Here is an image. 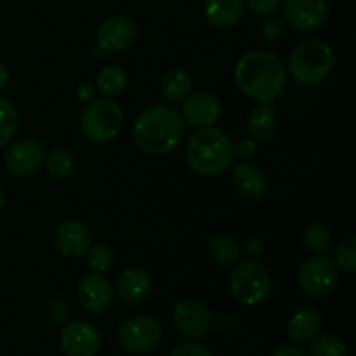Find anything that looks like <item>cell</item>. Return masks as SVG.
I'll return each mask as SVG.
<instances>
[{
  "mask_svg": "<svg viewBox=\"0 0 356 356\" xmlns=\"http://www.w3.org/2000/svg\"><path fill=\"white\" fill-rule=\"evenodd\" d=\"M235 83L240 92L257 104H271L287 87V66L280 56L264 49H252L235 65Z\"/></svg>",
  "mask_w": 356,
  "mask_h": 356,
  "instance_id": "cell-1",
  "label": "cell"
},
{
  "mask_svg": "<svg viewBox=\"0 0 356 356\" xmlns=\"http://www.w3.org/2000/svg\"><path fill=\"white\" fill-rule=\"evenodd\" d=\"M186 122L170 104H153L136 118L132 139L143 153L163 156L172 153L186 136Z\"/></svg>",
  "mask_w": 356,
  "mask_h": 356,
  "instance_id": "cell-2",
  "label": "cell"
},
{
  "mask_svg": "<svg viewBox=\"0 0 356 356\" xmlns=\"http://www.w3.org/2000/svg\"><path fill=\"white\" fill-rule=\"evenodd\" d=\"M184 159L191 170L202 176H219L235 163V143L218 127H202L190 136Z\"/></svg>",
  "mask_w": 356,
  "mask_h": 356,
  "instance_id": "cell-3",
  "label": "cell"
},
{
  "mask_svg": "<svg viewBox=\"0 0 356 356\" xmlns=\"http://www.w3.org/2000/svg\"><path fill=\"white\" fill-rule=\"evenodd\" d=\"M336 66L334 49L320 38L302 40L292 49L287 73L299 86H318L329 79Z\"/></svg>",
  "mask_w": 356,
  "mask_h": 356,
  "instance_id": "cell-4",
  "label": "cell"
},
{
  "mask_svg": "<svg viewBox=\"0 0 356 356\" xmlns=\"http://www.w3.org/2000/svg\"><path fill=\"white\" fill-rule=\"evenodd\" d=\"M229 291L240 305L252 308L270 299L273 280L259 261H238L229 275Z\"/></svg>",
  "mask_w": 356,
  "mask_h": 356,
  "instance_id": "cell-5",
  "label": "cell"
},
{
  "mask_svg": "<svg viewBox=\"0 0 356 356\" xmlns=\"http://www.w3.org/2000/svg\"><path fill=\"white\" fill-rule=\"evenodd\" d=\"M82 132L90 143L104 145L120 134L124 127V111L111 97H97L89 101L82 113Z\"/></svg>",
  "mask_w": 356,
  "mask_h": 356,
  "instance_id": "cell-6",
  "label": "cell"
},
{
  "mask_svg": "<svg viewBox=\"0 0 356 356\" xmlns=\"http://www.w3.org/2000/svg\"><path fill=\"white\" fill-rule=\"evenodd\" d=\"M118 344L129 355H148L162 343V323L152 315H134L118 329Z\"/></svg>",
  "mask_w": 356,
  "mask_h": 356,
  "instance_id": "cell-7",
  "label": "cell"
},
{
  "mask_svg": "<svg viewBox=\"0 0 356 356\" xmlns=\"http://www.w3.org/2000/svg\"><path fill=\"white\" fill-rule=\"evenodd\" d=\"M339 284V270L332 259L325 256L309 257L298 271V285L309 298H325L332 294Z\"/></svg>",
  "mask_w": 356,
  "mask_h": 356,
  "instance_id": "cell-8",
  "label": "cell"
},
{
  "mask_svg": "<svg viewBox=\"0 0 356 356\" xmlns=\"http://www.w3.org/2000/svg\"><path fill=\"white\" fill-rule=\"evenodd\" d=\"M45 148L33 138H21L10 143L3 153L6 170L14 177H30L44 167Z\"/></svg>",
  "mask_w": 356,
  "mask_h": 356,
  "instance_id": "cell-9",
  "label": "cell"
},
{
  "mask_svg": "<svg viewBox=\"0 0 356 356\" xmlns=\"http://www.w3.org/2000/svg\"><path fill=\"white\" fill-rule=\"evenodd\" d=\"M172 322L181 336L190 341L204 339L214 327L211 309L197 299H183L172 309Z\"/></svg>",
  "mask_w": 356,
  "mask_h": 356,
  "instance_id": "cell-10",
  "label": "cell"
},
{
  "mask_svg": "<svg viewBox=\"0 0 356 356\" xmlns=\"http://www.w3.org/2000/svg\"><path fill=\"white\" fill-rule=\"evenodd\" d=\"M59 346L66 356H96L103 346V337L94 323L73 320L63 327Z\"/></svg>",
  "mask_w": 356,
  "mask_h": 356,
  "instance_id": "cell-11",
  "label": "cell"
},
{
  "mask_svg": "<svg viewBox=\"0 0 356 356\" xmlns=\"http://www.w3.org/2000/svg\"><path fill=\"white\" fill-rule=\"evenodd\" d=\"M280 7L285 24L298 31H315L329 19L327 0H285Z\"/></svg>",
  "mask_w": 356,
  "mask_h": 356,
  "instance_id": "cell-12",
  "label": "cell"
},
{
  "mask_svg": "<svg viewBox=\"0 0 356 356\" xmlns=\"http://www.w3.org/2000/svg\"><path fill=\"white\" fill-rule=\"evenodd\" d=\"M138 38V26L127 16H110L96 30L97 52H122Z\"/></svg>",
  "mask_w": 356,
  "mask_h": 356,
  "instance_id": "cell-13",
  "label": "cell"
},
{
  "mask_svg": "<svg viewBox=\"0 0 356 356\" xmlns=\"http://www.w3.org/2000/svg\"><path fill=\"white\" fill-rule=\"evenodd\" d=\"M76 299L87 313L101 315V313L108 312L113 305V285L104 273L90 271L80 280L79 289H76Z\"/></svg>",
  "mask_w": 356,
  "mask_h": 356,
  "instance_id": "cell-14",
  "label": "cell"
},
{
  "mask_svg": "<svg viewBox=\"0 0 356 356\" xmlns=\"http://www.w3.org/2000/svg\"><path fill=\"white\" fill-rule=\"evenodd\" d=\"M221 101L212 92H195L188 94L183 99V115L186 125L191 127H212L221 118Z\"/></svg>",
  "mask_w": 356,
  "mask_h": 356,
  "instance_id": "cell-15",
  "label": "cell"
},
{
  "mask_svg": "<svg viewBox=\"0 0 356 356\" xmlns=\"http://www.w3.org/2000/svg\"><path fill=\"white\" fill-rule=\"evenodd\" d=\"M113 291L120 298V301L127 302V305H139L152 294L153 278L145 268H127L117 277Z\"/></svg>",
  "mask_w": 356,
  "mask_h": 356,
  "instance_id": "cell-16",
  "label": "cell"
},
{
  "mask_svg": "<svg viewBox=\"0 0 356 356\" xmlns=\"http://www.w3.org/2000/svg\"><path fill=\"white\" fill-rule=\"evenodd\" d=\"M56 245L68 257H79L92 245V232L80 219H66L56 229Z\"/></svg>",
  "mask_w": 356,
  "mask_h": 356,
  "instance_id": "cell-17",
  "label": "cell"
},
{
  "mask_svg": "<svg viewBox=\"0 0 356 356\" xmlns=\"http://www.w3.org/2000/svg\"><path fill=\"white\" fill-rule=\"evenodd\" d=\"M233 186L240 197L250 202L261 200L268 191V179L263 170L250 160H242L233 167Z\"/></svg>",
  "mask_w": 356,
  "mask_h": 356,
  "instance_id": "cell-18",
  "label": "cell"
},
{
  "mask_svg": "<svg viewBox=\"0 0 356 356\" xmlns=\"http://www.w3.org/2000/svg\"><path fill=\"white\" fill-rule=\"evenodd\" d=\"M322 329V315L312 305L299 306L287 322V336L292 343H309Z\"/></svg>",
  "mask_w": 356,
  "mask_h": 356,
  "instance_id": "cell-19",
  "label": "cell"
},
{
  "mask_svg": "<svg viewBox=\"0 0 356 356\" xmlns=\"http://www.w3.org/2000/svg\"><path fill=\"white\" fill-rule=\"evenodd\" d=\"M245 13L243 0H205L204 16L211 26L219 30L233 28Z\"/></svg>",
  "mask_w": 356,
  "mask_h": 356,
  "instance_id": "cell-20",
  "label": "cell"
},
{
  "mask_svg": "<svg viewBox=\"0 0 356 356\" xmlns=\"http://www.w3.org/2000/svg\"><path fill=\"white\" fill-rule=\"evenodd\" d=\"M277 129L278 117L271 104H257L247 117V132L257 143L273 139L277 134Z\"/></svg>",
  "mask_w": 356,
  "mask_h": 356,
  "instance_id": "cell-21",
  "label": "cell"
},
{
  "mask_svg": "<svg viewBox=\"0 0 356 356\" xmlns=\"http://www.w3.org/2000/svg\"><path fill=\"white\" fill-rule=\"evenodd\" d=\"M207 254L219 266H235L242 257V245L235 236L228 233H218L209 238Z\"/></svg>",
  "mask_w": 356,
  "mask_h": 356,
  "instance_id": "cell-22",
  "label": "cell"
},
{
  "mask_svg": "<svg viewBox=\"0 0 356 356\" xmlns=\"http://www.w3.org/2000/svg\"><path fill=\"white\" fill-rule=\"evenodd\" d=\"M193 89V79L190 72L181 66H174L163 75L162 79V94L169 103H181Z\"/></svg>",
  "mask_w": 356,
  "mask_h": 356,
  "instance_id": "cell-23",
  "label": "cell"
},
{
  "mask_svg": "<svg viewBox=\"0 0 356 356\" xmlns=\"http://www.w3.org/2000/svg\"><path fill=\"white\" fill-rule=\"evenodd\" d=\"M129 86V75L122 66L110 65L99 70L96 75V89L104 97L120 96Z\"/></svg>",
  "mask_w": 356,
  "mask_h": 356,
  "instance_id": "cell-24",
  "label": "cell"
},
{
  "mask_svg": "<svg viewBox=\"0 0 356 356\" xmlns=\"http://www.w3.org/2000/svg\"><path fill=\"white\" fill-rule=\"evenodd\" d=\"M302 243L315 256H323L332 247V232L323 222L313 221L302 229Z\"/></svg>",
  "mask_w": 356,
  "mask_h": 356,
  "instance_id": "cell-25",
  "label": "cell"
},
{
  "mask_svg": "<svg viewBox=\"0 0 356 356\" xmlns=\"http://www.w3.org/2000/svg\"><path fill=\"white\" fill-rule=\"evenodd\" d=\"M75 156L72 155V152L61 146H56L51 152L45 153L44 165L54 179H66L72 176L75 172Z\"/></svg>",
  "mask_w": 356,
  "mask_h": 356,
  "instance_id": "cell-26",
  "label": "cell"
},
{
  "mask_svg": "<svg viewBox=\"0 0 356 356\" xmlns=\"http://www.w3.org/2000/svg\"><path fill=\"white\" fill-rule=\"evenodd\" d=\"M19 127V115L9 99L0 96V148L9 145Z\"/></svg>",
  "mask_w": 356,
  "mask_h": 356,
  "instance_id": "cell-27",
  "label": "cell"
},
{
  "mask_svg": "<svg viewBox=\"0 0 356 356\" xmlns=\"http://www.w3.org/2000/svg\"><path fill=\"white\" fill-rule=\"evenodd\" d=\"M308 356H348V348L339 337L330 334H316L309 341Z\"/></svg>",
  "mask_w": 356,
  "mask_h": 356,
  "instance_id": "cell-28",
  "label": "cell"
},
{
  "mask_svg": "<svg viewBox=\"0 0 356 356\" xmlns=\"http://www.w3.org/2000/svg\"><path fill=\"white\" fill-rule=\"evenodd\" d=\"M87 264L96 273H106L115 263V250L110 243L97 242L92 243L87 250Z\"/></svg>",
  "mask_w": 356,
  "mask_h": 356,
  "instance_id": "cell-29",
  "label": "cell"
},
{
  "mask_svg": "<svg viewBox=\"0 0 356 356\" xmlns=\"http://www.w3.org/2000/svg\"><path fill=\"white\" fill-rule=\"evenodd\" d=\"M334 264L337 270L344 273H355L356 271V240L353 236H348L343 242L337 243L334 250Z\"/></svg>",
  "mask_w": 356,
  "mask_h": 356,
  "instance_id": "cell-30",
  "label": "cell"
},
{
  "mask_svg": "<svg viewBox=\"0 0 356 356\" xmlns=\"http://www.w3.org/2000/svg\"><path fill=\"white\" fill-rule=\"evenodd\" d=\"M285 31H287V24L280 17H266L259 26V35L263 37L264 42H270V44L280 40Z\"/></svg>",
  "mask_w": 356,
  "mask_h": 356,
  "instance_id": "cell-31",
  "label": "cell"
},
{
  "mask_svg": "<svg viewBox=\"0 0 356 356\" xmlns=\"http://www.w3.org/2000/svg\"><path fill=\"white\" fill-rule=\"evenodd\" d=\"M250 13L257 17H270L280 9L282 0H243Z\"/></svg>",
  "mask_w": 356,
  "mask_h": 356,
  "instance_id": "cell-32",
  "label": "cell"
},
{
  "mask_svg": "<svg viewBox=\"0 0 356 356\" xmlns=\"http://www.w3.org/2000/svg\"><path fill=\"white\" fill-rule=\"evenodd\" d=\"M169 356H214L205 344L197 343V341H184L172 348Z\"/></svg>",
  "mask_w": 356,
  "mask_h": 356,
  "instance_id": "cell-33",
  "label": "cell"
},
{
  "mask_svg": "<svg viewBox=\"0 0 356 356\" xmlns=\"http://www.w3.org/2000/svg\"><path fill=\"white\" fill-rule=\"evenodd\" d=\"M257 155H259V146L252 138L242 139L235 145V156H238L240 160H252Z\"/></svg>",
  "mask_w": 356,
  "mask_h": 356,
  "instance_id": "cell-34",
  "label": "cell"
},
{
  "mask_svg": "<svg viewBox=\"0 0 356 356\" xmlns=\"http://www.w3.org/2000/svg\"><path fill=\"white\" fill-rule=\"evenodd\" d=\"M245 252L250 259L257 261L259 257L264 256L266 252V242L261 235H250L249 238L245 240Z\"/></svg>",
  "mask_w": 356,
  "mask_h": 356,
  "instance_id": "cell-35",
  "label": "cell"
},
{
  "mask_svg": "<svg viewBox=\"0 0 356 356\" xmlns=\"http://www.w3.org/2000/svg\"><path fill=\"white\" fill-rule=\"evenodd\" d=\"M216 327L222 334H236L240 329V320L235 315H219Z\"/></svg>",
  "mask_w": 356,
  "mask_h": 356,
  "instance_id": "cell-36",
  "label": "cell"
},
{
  "mask_svg": "<svg viewBox=\"0 0 356 356\" xmlns=\"http://www.w3.org/2000/svg\"><path fill=\"white\" fill-rule=\"evenodd\" d=\"M270 356H308L306 351H302L301 348L298 346H280L278 350H275Z\"/></svg>",
  "mask_w": 356,
  "mask_h": 356,
  "instance_id": "cell-37",
  "label": "cell"
},
{
  "mask_svg": "<svg viewBox=\"0 0 356 356\" xmlns=\"http://www.w3.org/2000/svg\"><path fill=\"white\" fill-rule=\"evenodd\" d=\"M76 94H79V97L82 101H92L94 97V87L90 86V83H80L79 89H76Z\"/></svg>",
  "mask_w": 356,
  "mask_h": 356,
  "instance_id": "cell-38",
  "label": "cell"
},
{
  "mask_svg": "<svg viewBox=\"0 0 356 356\" xmlns=\"http://www.w3.org/2000/svg\"><path fill=\"white\" fill-rule=\"evenodd\" d=\"M7 83H9V70H7V66L0 61V92L6 89Z\"/></svg>",
  "mask_w": 356,
  "mask_h": 356,
  "instance_id": "cell-39",
  "label": "cell"
},
{
  "mask_svg": "<svg viewBox=\"0 0 356 356\" xmlns=\"http://www.w3.org/2000/svg\"><path fill=\"white\" fill-rule=\"evenodd\" d=\"M6 202H7L6 191H3L2 184H0V214H2V212H3V207H6Z\"/></svg>",
  "mask_w": 356,
  "mask_h": 356,
  "instance_id": "cell-40",
  "label": "cell"
}]
</instances>
